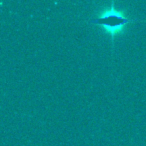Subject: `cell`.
I'll list each match as a JSON object with an SVG mask.
<instances>
[{
    "label": "cell",
    "mask_w": 146,
    "mask_h": 146,
    "mask_svg": "<svg viewBox=\"0 0 146 146\" xmlns=\"http://www.w3.org/2000/svg\"><path fill=\"white\" fill-rule=\"evenodd\" d=\"M88 22L93 25L100 26L110 34L111 36L112 47L114 48V39L118 34L122 33L128 24L135 21H141L139 18H130L124 11L116 8L115 2L112 1L111 5L101 12L98 13L96 16L88 19Z\"/></svg>",
    "instance_id": "1"
}]
</instances>
